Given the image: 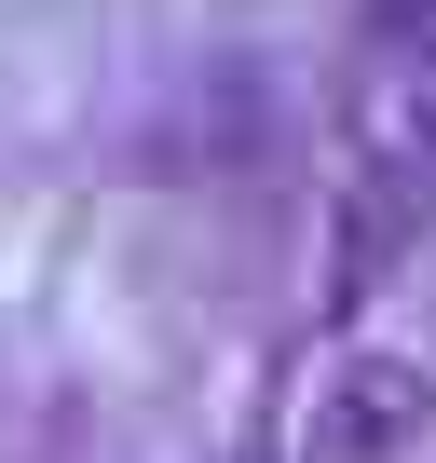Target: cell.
<instances>
[{
    "mask_svg": "<svg viewBox=\"0 0 436 463\" xmlns=\"http://www.w3.org/2000/svg\"><path fill=\"white\" fill-rule=\"evenodd\" d=\"M327 218H341V300L395 287V260L436 232V0H355L327 69Z\"/></svg>",
    "mask_w": 436,
    "mask_h": 463,
    "instance_id": "6da1fadb",
    "label": "cell"
},
{
    "mask_svg": "<svg viewBox=\"0 0 436 463\" xmlns=\"http://www.w3.org/2000/svg\"><path fill=\"white\" fill-rule=\"evenodd\" d=\"M436 449V368L409 341H327L300 382V463H422Z\"/></svg>",
    "mask_w": 436,
    "mask_h": 463,
    "instance_id": "7a4b0ae2",
    "label": "cell"
}]
</instances>
